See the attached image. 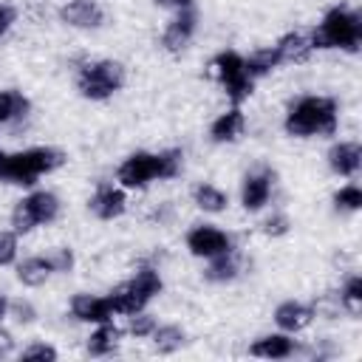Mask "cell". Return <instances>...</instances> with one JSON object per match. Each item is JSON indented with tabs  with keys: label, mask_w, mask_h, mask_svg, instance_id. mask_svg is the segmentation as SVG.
I'll return each mask as SVG.
<instances>
[{
	"label": "cell",
	"mask_w": 362,
	"mask_h": 362,
	"mask_svg": "<svg viewBox=\"0 0 362 362\" xmlns=\"http://www.w3.org/2000/svg\"><path fill=\"white\" fill-rule=\"evenodd\" d=\"M14 17H17V11L11 8V6H6V3H0V37L11 28V23H14Z\"/></svg>",
	"instance_id": "cell-36"
},
{
	"label": "cell",
	"mask_w": 362,
	"mask_h": 362,
	"mask_svg": "<svg viewBox=\"0 0 362 362\" xmlns=\"http://www.w3.org/2000/svg\"><path fill=\"white\" fill-rule=\"evenodd\" d=\"M192 195H195V204L204 212H221V209H226V195L218 187H212V184H198Z\"/></svg>",
	"instance_id": "cell-25"
},
{
	"label": "cell",
	"mask_w": 362,
	"mask_h": 362,
	"mask_svg": "<svg viewBox=\"0 0 362 362\" xmlns=\"http://www.w3.org/2000/svg\"><path fill=\"white\" fill-rule=\"evenodd\" d=\"M59 17L74 28H99L105 20V11L99 8L96 0H68L59 8Z\"/></svg>",
	"instance_id": "cell-9"
},
{
	"label": "cell",
	"mask_w": 362,
	"mask_h": 362,
	"mask_svg": "<svg viewBox=\"0 0 362 362\" xmlns=\"http://www.w3.org/2000/svg\"><path fill=\"white\" fill-rule=\"evenodd\" d=\"M57 212H59L57 195L40 189V192H31L28 198L17 201V206H14V212H11V226H14L17 235H23V232H31L37 223L54 221Z\"/></svg>",
	"instance_id": "cell-6"
},
{
	"label": "cell",
	"mask_w": 362,
	"mask_h": 362,
	"mask_svg": "<svg viewBox=\"0 0 362 362\" xmlns=\"http://www.w3.org/2000/svg\"><path fill=\"white\" fill-rule=\"evenodd\" d=\"M59 164H62V153L59 150H54V147H31V150H23V153H8L3 178L28 187L40 175L57 170Z\"/></svg>",
	"instance_id": "cell-4"
},
{
	"label": "cell",
	"mask_w": 362,
	"mask_h": 362,
	"mask_svg": "<svg viewBox=\"0 0 362 362\" xmlns=\"http://www.w3.org/2000/svg\"><path fill=\"white\" fill-rule=\"evenodd\" d=\"M243 65H246V74L255 79V76H266L272 68H277L280 59H277V51L272 45V48H257L255 54H249V59H243Z\"/></svg>",
	"instance_id": "cell-23"
},
{
	"label": "cell",
	"mask_w": 362,
	"mask_h": 362,
	"mask_svg": "<svg viewBox=\"0 0 362 362\" xmlns=\"http://www.w3.org/2000/svg\"><path fill=\"white\" fill-rule=\"evenodd\" d=\"M23 359H48V362H54L57 359V351L51 348V345H31V348H25L23 351Z\"/></svg>",
	"instance_id": "cell-35"
},
{
	"label": "cell",
	"mask_w": 362,
	"mask_h": 362,
	"mask_svg": "<svg viewBox=\"0 0 362 362\" xmlns=\"http://www.w3.org/2000/svg\"><path fill=\"white\" fill-rule=\"evenodd\" d=\"M122 85H124V68L113 59L88 62L76 76V88L85 99H107Z\"/></svg>",
	"instance_id": "cell-5"
},
{
	"label": "cell",
	"mask_w": 362,
	"mask_h": 362,
	"mask_svg": "<svg viewBox=\"0 0 362 362\" xmlns=\"http://www.w3.org/2000/svg\"><path fill=\"white\" fill-rule=\"evenodd\" d=\"M339 300H342V305H345L351 314H359V311H362V277H359V274H354V277L345 283Z\"/></svg>",
	"instance_id": "cell-28"
},
{
	"label": "cell",
	"mask_w": 362,
	"mask_h": 362,
	"mask_svg": "<svg viewBox=\"0 0 362 362\" xmlns=\"http://www.w3.org/2000/svg\"><path fill=\"white\" fill-rule=\"evenodd\" d=\"M272 184H274V175L269 170H260V173H249L243 178V189H240V201L246 209H260L269 195H272Z\"/></svg>",
	"instance_id": "cell-13"
},
{
	"label": "cell",
	"mask_w": 362,
	"mask_h": 362,
	"mask_svg": "<svg viewBox=\"0 0 362 362\" xmlns=\"http://www.w3.org/2000/svg\"><path fill=\"white\" fill-rule=\"evenodd\" d=\"M274 51H277V59L280 62H303L308 57V51H311V42L303 34L291 31V34H286V37L277 40Z\"/></svg>",
	"instance_id": "cell-19"
},
{
	"label": "cell",
	"mask_w": 362,
	"mask_h": 362,
	"mask_svg": "<svg viewBox=\"0 0 362 362\" xmlns=\"http://www.w3.org/2000/svg\"><path fill=\"white\" fill-rule=\"evenodd\" d=\"M212 68H215V76L221 79L226 96H229L235 105L243 102V99H249V93H252V76L246 74V65H243V57H240V54L223 51V54L215 57Z\"/></svg>",
	"instance_id": "cell-7"
},
{
	"label": "cell",
	"mask_w": 362,
	"mask_h": 362,
	"mask_svg": "<svg viewBox=\"0 0 362 362\" xmlns=\"http://www.w3.org/2000/svg\"><path fill=\"white\" fill-rule=\"evenodd\" d=\"M235 274H238V257L232 255V249L223 252V255L209 257V266H206V272H204V277L212 280V283H226V280H232Z\"/></svg>",
	"instance_id": "cell-22"
},
{
	"label": "cell",
	"mask_w": 362,
	"mask_h": 362,
	"mask_svg": "<svg viewBox=\"0 0 362 362\" xmlns=\"http://www.w3.org/2000/svg\"><path fill=\"white\" fill-rule=\"evenodd\" d=\"M286 130L291 136H317L337 130V102L331 96H305L300 99L288 116Z\"/></svg>",
	"instance_id": "cell-2"
},
{
	"label": "cell",
	"mask_w": 362,
	"mask_h": 362,
	"mask_svg": "<svg viewBox=\"0 0 362 362\" xmlns=\"http://www.w3.org/2000/svg\"><path fill=\"white\" fill-rule=\"evenodd\" d=\"M263 232L272 235V238L286 235V232H288V218H286V215H272V218L263 223Z\"/></svg>",
	"instance_id": "cell-34"
},
{
	"label": "cell",
	"mask_w": 362,
	"mask_h": 362,
	"mask_svg": "<svg viewBox=\"0 0 362 362\" xmlns=\"http://www.w3.org/2000/svg\"><path fill=\"white\" fill-rule=\"evenodd\" d=\"M110 303H113V311L116 314H136V311H141L144 308V297L139 294V288L133 286V280H127V283H122V286H116L110 294Z\"/></svg>",
	"instance_id": "cell-18"
},
{
	"label": "cell",
	"mask_w": 362,
	"mask_h": 362,
	"mask_svg": "<svg viewBox=\"0 0 362 362\" xmlns=\"http://www.w3.org/2000/svg\"><path fill=\"white\" fill-rule=\"evenodd\" d=\"M17 257V238L14 232H0V266L11 263Z\"/></svg>",
	"instance_id": "cell-31"
},
{
	"label": "cell",
	"mask_w": 362,
	"mask_h": 362,
	"mask_svg": "<svg viewBox=\"0 0 362 362\" xmlns=\"http://www.w3.org/2000/svg\"><path fill=\"white\" fill-rule=\"evenodd\" d=\"M252 356H263V359H286L294 354V339L283 337V334H272V337H260L257 342H252L249 348Z\"/></svg>",
	"instance_id": "cell-16"
},
{
	"label": "cell",
	"mask_w": 362,
	"mask_h": 362,
	"mask_svg": "<svg viewBox=\"0 0 362 362\" xmlns=\"http://www.w3.org/2000/svg\"><path fill=\"white\" fill-rule=\"evenodd\" d=\"M161 8H187V6H192V0H156Z\"/></svg>",
	"instance_id": "cell-38"
},
{
	"label": "cell",
	"mask_w": 362,
	"mask_h": 362,
	"mask_svg": "<svg viewBox=\"0 0 362 362\" xmlns=\"http://www.w3.org/2000/svg\"><path fill=\"white\" fill-rule=\"evenodd\" d=\"M71 314L82 322H107L113 320V303L110 297H93V294H76L71 300Z\"/></svg>",
	"instance_id": "cell-11"
},
{
	"label": "cell",
	"mask_w": 362,
	"mask_h": 362,
	"mask_svg": "<svg viewBox=\"0 0 362 362\" xmlns=\"http://www.w3.org/2000/svg\"><path fill=\"white\" fill-rule=\"evenodd\" d=\"M311 48H345V51H356L362 42V20L356 11L348 8H331L320 28L311 34Z\"/></svg>",
	"instance_id": "cell-3"
},
{
	"label": "cell",
	"mask_w": 362,
	"mask_h": 362,
	"mask_svg": "<svg viewBox=\"0 0 362 362\" xmlns=\"http://www.w3.org/2000/svg\"><path fill=\"white\" fill-rule=\"evenodd\" d=\"M311 320H314V308H308L303 303H294V300L277 305V311H274V322L283 331H303Z\"/></svg>",
	"instance_id": "cell-15"
},
{
	"label": "cell",
	"mask_w": 362,
	"mask_h": 362,
	"mask_svg": "<svg viewBox=\"0 0 362 362\" xmlns=\"http://www.w3.org/2000/svg\"><path fill=\"white\" fill-rule=\"evenodd\" d=\"M133 286L139 288V294H141L144 300H153V297L161 291V277H158V272H156V269L144 266V269H139V272H136Z\"/></svg>",
	"instance_id": "cell-27"
},
{
	"label": "cell",
	"mask_w": 362,
	"mask_h": 362,
	"mask_svg": "<svg viewBox=\"0 0 362 362\" xmlns=\"http://www.w3.org/2000/svg\"><path fill=\"white\" fill-rule=\"evenodd\" d=\"M328 164L339 175H356L362 164V147L356 141H339L328 150Z\"/></svg>",
	"instance_id": "cell-14"
},
{
	"label": "cell",
	"mask_w": 362,
	"mask_h": 362,
	"mask_svg": "<svg viewBox=\"0 0 362 362\" xmlns=\"http://www.w3.org/2000/svg\"><path fill=\"white\" fill-rule=\"evenodd\" d=\"M51 274H54V269H51L48 257H28L17 266V277L23 286H42Z\"/></svg>",
	"instance_id": "cell-21"
},
{
	"label": "cell",
	"mask_w": 362,
	"mask_h": 362,
	"mask_svg": "<svg viewBox=\"0 0 362 362\" xmlns=\"http://www.w3.org/2000/svg\"><path fill=\"white\" fill-rule=\"evenodd\" d=\"M181 150H164V153H133L122 161L116 178L122 187H144L156 178H175L181 173Z\"/></svg>",
	"instance_id": "cell-1"
},
{
	"label": "cell",
	"mask_w": 362,
	"mask_h": 362,
	"mask_svg": "<svg viewBox=\"0 0 362 362\" xmlns=\"http://www.w3.org/2000/svg\"><path fill=\"white\" fill-rule=\"evenodd\" d=\"M8 308H11V314H14V320H17V322H34V317H37L34 305H31V303H25V300L11 303Z\"/></svg>",
	"instance_id": "cell-33"
},
{
	"label": "cell",
	"mask_w": 362,
	"mask_h": 362,
	"mask_svg": "<svg viewBox=\"0 0 362 362\" xmlns=\"http://www.w3.org/2000/svg\"><path fill=\"white\" fill-rule=\"evenodd\" d=\"M11 348H14V339H11V334L0 328V356H6Z\"/></svg>",
	"instance_id": "cell-37"
},
{
	"label": "cell",
	"mask_w": 362,
	"mask_h": 362,
	"mask_svg": "<svg viewBox=\"0 0 362 362\" xmlns=\"http://www.w3.org/2000/svg\"><path fill=\"white\" fill-rule=\"evenodd\" d=\"M334 204H337V209H359L362 206V189L356 184H348L334 195Z\"/></svg>",
	"instance_id": "cell-29"
},
{
	"label": "cell",
	"mask_w": 362,
	"mask_h": 362,
	"mask_svg": "<svg viewBox=\"0 0 362 362\" xmlns=\"http://www.w3.org/2000/svg\"><path fill=\"white\" fill-rule=\"evenodd\" d=\"M192 31H195V11H192V6L178 8L175 20H173V23L164 28V34H161V45H164L170 54H178V51L189 42Z\"/></svg>",
	"instance_id": "cell-10"
},
{
	"label": "cell",
	"mask_w": 362,
	"mask_h": 362,
	"mask_svg": "<svg viewBox=\"0 0 362 362\" xmlns=\"http://www.w3.org/2000/svg\"><path fill=\"white\" fill-rule=\"evenodd\" d=\"M187 249L195 255V257H215V255H223L232 249V240L226 232L215 229V226H195L189 235H187Z\"/></svg>",
	"instance_id": "cell-8"
},
{
	"label": "cell",
	"mask_w": 362,
	"mask_h": 362,
	"mask_svg": "<svg viewBox=\"0 0 362 362\" xmlns=\"http://www.w3.org/2000/svg\"><path fill=\"white\" fill-rule=\"evenodd\" d=\"M6 311H8V300H6V294H0V320L6 317Z\"/></svg>",
	"instance_id": "cell-39"
},
{
	"label": "cell",
	"mask_w": 362,
	"mask_h": 362,
	"mask_svg": "<svg viewBox=\"0 0 362 362\" xmlns=\"http://www.w3.org/2000/svg\"><path fill=\"white\" fill-rule=\"evenodd\" d=\"M119 337H122V331L110 320L107 322H99V328L88 337V354L90 356H107V354H113L116 345H119Z\"/></svg>",
	"instance_id": "cell-17"
},
{
	"label": "cell",
	"mask_w": 362,
	"mask_h": 362,
	"mask_svg": "<svg viewBox=\"0 0 362 362\" xmlns=\"http://www.w3.org/2000/svg\"><path fill=\"white\" fill-rule=\"evenodd\" d=\"M6 158H8V153L0 150V178H3V170H6Z\"/></svg>",
	"instance_id": "cell-40"
},
{
	"label": "cell",
	"mask_w": 362,
	"mask_h": 362,
	"mask_svg": "<svg viewBox=\"0 0 362 362\" xmlns=\"http://www.w3.org/2000/svg\"><path fill=\"white\" fill-rule=\"evenodd\" d=\"M150 337H153V345H156L158 354H173L184 345V331L178 325H161Z\"/></svg>",
	"instance_id": "cell-24"
},
{
	"label": "cell",
	"mask_w": 362,
	"mask_h": 362,
	"mask_svg": "<svg viewBox=\"0 0 362 362\" xmlns=\"http://www.w3.org/2000/svg\"><path fill=\"white\" fill-rule=\"evenodd\" d=\"M124 206H127V198H124V192H122L119 187H113V184H102V187L93 192V198H90V212H93L96 218H102V221L119 218V215L124 212Z\"/></svg>",
	"instance_id": "cell-12"
},
{
	"label": "cell",
	"mask_w": 362,
	"mask_h": 362,
	"mask_svg": "<svg viewBox=\"0 0 362 362\" xmlns=\"http://www.w3.org/2000/svg\"><path fill=\"white\" fill-rule=\"evenodd\" d=\"M243 113L238 110V107H232V110H226L223 116H218L215 122H212V139L215 141H235L240 133H243Z\"/></svg>",
	"instance_id": "cell-20"
},
{
	"label": "cell",
	"mask_w": 362,
	"mask_h": 362,
	"mask_svg": "<svg viewBox=\"0 0 362 362\" xmlns=\"http://www.w3.org/2000/svg\"><path fill=\"white\" fill-rule=\"evenodd\" d=\"M48 263H51V269L54 272H71V266H74V255H71V249H54L51 255H48Z\"/></svg>",
	"instance_id": "cell-32"
},
{
	"label": "cell",
	"mask_w": 362,
	"mask_h": 362,
	"mask_svg": "<svg viewBox=\"0 0 362 362\" xmlns=\"http://www.w3.org/2000/svg\"><path fill=\"white\" fill-rule=\"evenodd\" d=\"M25 110H28V99L23 93H17V90H3L0 93V124L11 122L17 116H25Z\"/></svg>",
	"instance_id": "cell-26"
},
{
	"label": "cell",
	"mask_w": 362,
	"mask_h": 362,
	"mask_svg": "<svg viewBox=\"0 0 362 362\" xmlns=\"http://www.w3.org/2000/svg\"><path fill=\"white\" fill-rule=\"evenodd\" d=\"M127 331L133 334V337H150L153 331H156V320L150 317V314H130V322H127Z\"/></svg>",
	"instance_id": "cell-30"
}]
</instances>
